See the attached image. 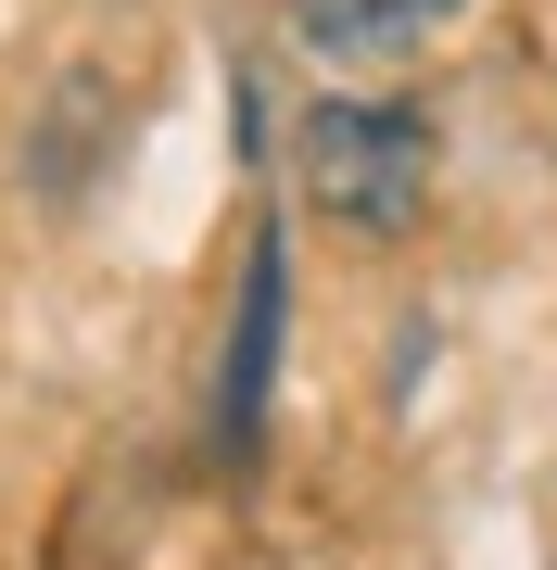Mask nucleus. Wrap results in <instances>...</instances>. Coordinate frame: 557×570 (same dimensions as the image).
I'll return each mask as SVG.
<instances>
[{"label":"nucleus","instance_id":"f257e3e1","mask_svg":"<svg viewBox=\"0 0 557 570\" xmlns=\"http://www.w3.org/2000/svg\"><path fill=\"white\" fill-rule=\"evenodd\" d=\"M431 115L418 102H355V89H317L305 127H291V190L305 216H330L342 242H406L431 216Z\"/></svg>","mask_w":557,"mask_h":570},{"label":"nucleus","instance_id":"f03ea898","mask_svg":"<svg viewBox=\"0 0 557 570\" xmlns=\"http://www.w3.org/2000/svg\"><path fill=\"white\" fill-rule=\"evenodd\" d=\"M279 343H291V228L253 216V242H241V305H228V343H216V456H253L267 393H279Z\"/></svg>","mask_w":557,"mask_h":570},{"label":"nucleus","instance_id":"7ed1b4c3","mask_svg":"<svg viewBox=\"0 0 557 570\" xmlns=\"http://www.w3.org/2000/svg\"><path fill=\"white\" fill-rule=\"evenodd\" d=\"M115 77L102 63H63V77L39 89V115H26V153H13V178H26V204L39 216H77L89 190H102V165H115Z\"/></svg>","mask_w":557,"mask_h":570},{"label":"nucleus","instance_id":"20e7f679","mask_svg":"<svg viewBox=\"0 0 557 570\" xmlns=\"http://www.w3.org/2000/svg\"><path fill=\"white\" fill-rule=\"evenodd\" d=\"M279 26L305 39L317 63H355V51H406V0H279Z\"/></svg>","mask_w":557,"mask_h":570},{"label":"nucleus","instance_id":"39448f33","mask_svg":"<svg viewBox=\"0 0 557 570\" xmlns=\"http://www.w3.org/2000/svg\"><path fill=\"white\" fill-rule=\"evenodd\" d=\"M444 13H469V0H406V39H431Z\"/></svg>","mask_w":557,"mask_h":570}]
</instances>
